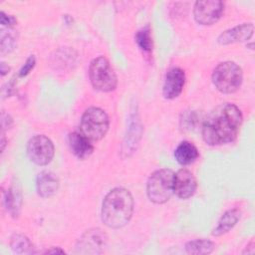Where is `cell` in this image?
Segmentation results:
<instances>
[{
	"label": "cell",
	"mask_w": 255,
	"mask_h": 255,
	"mask_svg": "<svg viewBox=\"0 0 255 255\" xmlns=\"http://www.w3.org/2000/svg\"><path fill=\"white\" fill-rule=\"evenodd\" d=\"M242 123V113L233 104L216 107L202 125V138L209 145H220L236 138Z\"/></svg>",
	"instance_id": "cell-1"
},
{
	"label": "cell",
	"mask_w": 255,
	"mask_h": 255,
	"mask_svg": "<svg viewBox=\"0 0 255 255\" xmlns=\"http://www.w3.org/2000/svg\"><path fill=\"white\" fill-rule=\"evenodd\" d=\"M133 212V198L123 187L112 189L104 198L101 216L106 226L118 229L128 223Z\"/></svg>",
	"instance_id": "cell-2"
},
{
	"label": "cell",
	"mask_w": 255,
	"mask_h": 255,
	"mask_svg": "<svg viewBox=\"0 0 255 255\" xmlns=\"http://www.w3.org/2000/svg\"><path fill=\"white\" fill-rule=\"evenodd\" d=\"M174 193V172L168 168L154 171L146 183V194L150 201L162 204Z\"/></svg>",
	"instance_id": "cell-3"
},
{
	"label": "cell",
	"mask_w": 255,
	"mask_h": 255,
	"mask_svg": "<svg viewBox=\"0 0 255 255\" xmlns=\"http://www.w3.org/2000/svg\"><path fill=\"white\" fill-rule=\"evenodd\" d=\"M110 120L107 113L97 107L88 108L81 119L80 131L91 141L102 139L108 132Z\"/></svg>",
	"instance_id": "cell-4"
},
{
	"label": "cell",
	"mask_w": 255,
	"mask_h": 255,
	"mask_svg": "<svg viewBox=\"0 0 255 255\" xmlns=\"http://www.w3.org/2000/svg\"><path fill=\"white\" fill-rule=\"evenodd\" d=\"M243 73L234 62L226 61L218 64L212 73V82L215 88L223 94L236 92L242 84Z\"/></svg>",
	"instance_id": "cell-5"
},
{
	"label": "cell",
	"mask_w": 255,
	"mask_h": 255,
	"mask_svg": "<svg viewBox=\"0 0 255 255\" xmlns=\"http://www.w3.org/2000/svg\"><path fill=\"white\" fill-rule=\"evenodd\" d=\"M92 86L101 92H112L117 88L118 78L110 62L104 56L92 60L89 67Z\"/></svg>",
	"instance_id": "cell-6"
},
{
	"label": "cell",
	"mask_w": 255,
	"mask_h": 255,
	"mask_svg": "<svg viewBox=\"0 0 255 255\" xmlns=\"http://www.w3.org/2000/svg\"><path fill=\"white\" fill-rule=\"evenodd\" d=\"M55 147L52 140L44 134L32 136L27 143V154L37 165H46L54 157Z\"/></svg>",
	"instance_id": "cell-7"
},
{
	"label": "cell",
	"mask_w": 255,
	"mask_h": 255,
	"mask_svg": "<svg viewBox=\"0 0 255 255\" xmlns=\"http://www.w3.org/2000/svg\"><path fill=\"white\" fill-rule=\"evenodd\" d=\"M224 12V3L219 0L196 1L193 15L197 23L201 25H212L216 23Z\"/></svg>",
	"instance_id": "cell-8"
},
{
	"label": "cell",
	"mask_w": 255,
	"mask_h": 255,
	"mask_svg": "<svg viewBox=\"0 0 255 255\" xmlns=\"http://www.w3.org/2000/svg\"><path fill=\"white\" fill-rule=\"evenodd\" d=\"M108 237L104 231L99 228L87 230L78 240L76 253L97 254L101 253L106 247Z\"/></svg>",
	"instance_id": "cell-9"
},
{
	"label": "cell",
	"mask_w": 255,
	"mask_h": 255,
	"mask_svg": "<svg viewBox=\"0 0 255 255\" xmlns=\"http://www.w3.org/2000/svg\"><path fill=\"white\" fill-rule=\"evenodd\" d=\"M185 84V73L182 69L178 67H173L169 69L165 75L162 95L165 99L172 100L177 98L184 87Z\"/></svg>",
	"instance_id": "cell-10"
},
{
	"label": "cell",
	"mask_w": 255,
	"mask_h": 255,
	"mask_svg": "<svg viewBox=\"0 0 255 255\" xmlns=\"http://www.w3.org/2000/svg\"><path fill=\"white\" fill-rule=\"evenodd\" d=\"M196 179L191 171L186 168L174 173V193L181 199L191 197L196 190Z\"/></svg>",
	"instance_id": "cell-11"
},
{
	"label": "cell",
	"mask_w": 255,
	"mask_h": 255,
	"mask_svg": "<svg viewBox=\"0 0 255 255\" xmlns=\"http://www.w3.org/2000/svg\"><path fill=\"white\" fill-rule=\"evenodd\" d=\"M254 26L252 23H243L221 33L217 39L221 45H228L236 42L249 40L253 36Z\"/></svg>",
	"instance_id": "cell-12"
},
{
	"label": "cell",
	"mask_w": 255,
	"mask_h": 255,
	"mask_svg": "<svg viewBox=\"0 0 255 255\" xmlns=\"http://www.w3.org/2000/svg\"><path fill=\"white\" fill-rule=\"evenodd\" d=\"M68 142L72 152L80 159H84L92 154L94 146L89 138L81 131H74L68 135Z\"/></svg>",
	"instance_id": "cell-13"
},
{
	"label": "cell",
	"mask_w": 255,
	"mask_h": 255,
	"mask_svg": "<svg viewBox=\"0 0 255 255\" xmlns=\"http://www.w3.org/2000/svg\"><path fill=\"white\" fill-rule=\"evenodd\" d=\"M37 192L42 197H50L54 195L59 188V179L51 171H42L36 179Z\"/></svg>",
	"instance_id": "cell-14"
},
{
	"label": "cell",
	"mask_w": 255,
	"mask_h": 255,
	"mask_svg": "<svg viewBox=\"0 0 255 255\" xmlns=\"http://www.w3.org/2000/svg\"><path fill=\"white\" fill-rule=\"evenodd\" d=\"M241 217V211L237 208L227 210L218 220L217 225L212 230L213 236H220L222 234L227 233L230 229H232L238 220Z\"/></svg>",
	"instance_id": "cell-15"
},
{
	"label": "cell",
	"mask_w": 255,
	"mask_h": 255,
	"mask_svg": "<svg viewBox=\"0 0 255 255\" xmlns=\"http://www.w3.org/2000/svg\"><path fill=\"white\" fill-rule=\"evenodd\" d=\"M199 156L196 146L189 141H181L174 150V157L181 165H188L194 162Z\"/></svg>",
	"instance_id": "cell-16"
},
{
	"label": "cell",
	"mask_w": 255,
	"mask_h": 255,
	"mask_svg": "<svg viewBox=\"0 0 255 255\" xmlns=\"http://www.w3.org/2000/svg\"><path fill=\"white\" fill-rule=\"evenodd\" d=\"M4 203L6 209L12 216H17L19 214L22 204V194L17 183H13L4 193Z\"/></svg>",
	"instance_id": "cell-17"
},
{
	"label": "cell",
	"mask_w": 255,
	"mask_h": 255,
	"mask_svg": "<svg viewBox=\"0 0 255 255\" xmlns=\"http://www.w3.org/2000/svg\"><path fill=\"white\" fill-rule=\"evenodd\" d=\"M215 248V244L205 238L188 241L185 245V251L188 254H209Z\"/></svg>",
	"instance_id": "cell-18"
},
{
	"label": "cell",
	"mask_w": 255,
	"mask_h": 255,
	"mask_svg": "<svg viewBox=\"0 0 255 255\" xmlns=\"http://www.w3.org/2000/svg\"><path fill=\"white\" fill-rule=\"evenodd\" d=\"M11 248L15 253L18 254H29L32 253V244L30 240L22 234H14L11 238Z\"/></svg>",
	"instance_id": "cell-19"
},
{
	"label": "cell",
	"mask_w": 255,
	"mask_h": 255,
	"mask_svg": "<svg viewBox=\"0 0 255 255\" xmlns=\"http://www.w3.org/2000/svg\"><path fill=\"white\" fill-rule=\"evenodd\" d=\"M135 42L137 46L145 53H149L152 50V39L150 35V29L148 26L138 30L135 35Z\"/></svg>",
	"instance_id": "cell-20"
},
{
	"label": "cell",
	"mask_w": 255,
	"mask_h": 255,
	"mask_svg": "<svg viewBox=\"0 0 255 255\" xmlns=\"http://www.w3.org/2000/svg\"><path fill=\"white\" fill-rule=\"evenodd\" d=\"M15 44H16V39L11 33H8V34L2 33V36H1V53L2 54L11 52L14 49Z\"/></svg>",
	"instance_id": "cell-21"
},
{
	"label": "cell",
	"mask_w": 255,
	"mask_h": 255,
	"mask_svg": "<svg viewBox=\"0 0 255 255\" xmlns=\"http://www.w3.org/2000/svg\"><path fill=\"white\" fill-rule=\"evenodd\" d=\"M35 63H36L35 57H34V56H30V57L26 60V62H25V64L23 65V67L20 69V71H19V76H20V77H25L26 75H28V74L31 72V70L34 68Z\"/></svg>",
	"instance_id": "cell-22"
},
{
	"label": "cell",
	"mask_w": 255,
	"mask_h": 255,
	"mask_svg": "<svg viewBox=\"0 0 255 255\" xmlns=\"http://www.w3.org/2000/svg\"><path fill=\"white\" fill-rule=\"evenodd\" d=\"M0 21H1V24L3 26H8V27L14 26L17 22L15 17L10 16V15H6L4 12L0 13Z\"/></svg>",
	"instance_id": "cell-23"
},
{
	"label": "cell",
	"mask_w": 255,
	"mask_h": 255,
	"mask_svg": "<svg viewBox=\"0 0 255 255\" xmlns=\"http://www.w3.org/2000/svg\"><path fill=\"white\" fill-rule=\"evenodd\" d=\"M255 243H254V240H252L247 246H246V248H245V250L243 251V254H254V252H255Z\"/></svg>",
	"instance_id": "cell-24"
},
{
	"label": "cell",
	"mask_w": 255,
	"mask_h": 255,
	"mask_svg": "<svg viewBox=\"0 0 255 255\" xmlns=\"http://www.w3.org/2000/svg\"><path fill=\"white\" fill-rule=\"evenodd\" d=\"M46 253H64V250H62V249H60V248H53V249H51V250H47L46 251Z\"/></svg>",
	"instance_id": "cell-25"
},
{
	"label": "cell",
	"mask_w": 255,
	"mask_h": 255,
	"mask_svg": "<svg viewBox=\"0 0 255 255\" xmlns=\"http://www.w3.org/2000/svg\"><path fill=\"white\" fill-rule=\"evenodd\" d=\"M8 71H9V67L5 68V63H1V74H2V76H4Z\"/></svg>",
	"instance_id": "cell-26"
}]
</instances>
